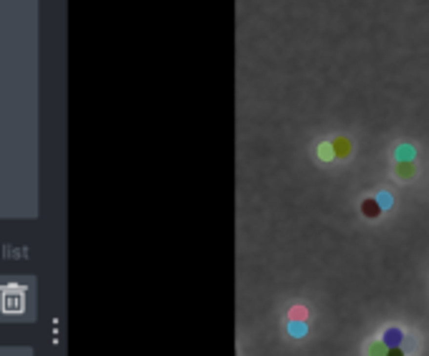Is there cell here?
Segmentation results:
<instances>
[{
  "instance_id": "obj_1",
  "label": "cell",
  "mask_w": 429,
  "mask_h": 356,
  "mask_svg": "<svg viewBox=\"0 0 429 356\" xmlns=\"http://www.w3.org/2000/svg\"><path fill=\"white\" fill-rule=\"evenodd\" d=\"M0 311L3 314H23L25 311V288L23 286H5L0 291Z\"/></svg>"
},
{
  "instance_id": "obj_2",
  "label": "cell",
  "mask_w": 429,
  "mask_h": 356,
  "mask_svg": "<svg viewBox=\"0 0 429 356\" xmlns=\"http://www.w3.org/2000/svg\"><path fill=\"white\" fill-rule=\"evenodd\" d=\"M381 341H384V346H387V349L402 346V341H404V331H402V329H396V326H391V329H387V331H384Z\"/></svg>"
},
{
  "instance_id": "obj_3",
  "label": "cell",
  "mask_w": 429,
  "mask_h": 356,
  "mask_svg": "<svg viewBox=\"0 0 429 356\" xmlns=\"http://www.w3.org/2000/svg\"><path fill=\"white\" fill-rule=\"evenodd\" d=\"M381 210H384V207H381L379 200H374V197H366V200L361 202V212H364V217H368V220H376V217L381 215Z\"/></svg>"
},
{
  "instance_id": "obj_4",
  "label": "cell",
  "mask_w": 429,
  "mask_h": 356,
  "mask_svg": "<svg viewBox=\"0 0 429 356\" xmlns=\"http://www.w3.org/2000/svg\"><path fill=\"white\" fill-rule=\"evenodd\" d=\"M331 144H333V152H336L338 159H346V157L351 154V142H348L346 137H336Z\"/></svg>"
},
{
  "instance_id": "obj_5",
  "label": "cell",
  "mask_w": 429,
  "mask_h": 356,
  "mask_svg": "<svg viewBox=\"0 0 429 356\" xmlns=\"http://www.w3.org/2000/svg\"><path fill=\"white\" fill-rule=\"evenodd\" d=\"M414 174H417L414 162H396V177L399 180H414Z\"/></svg>"
},
{
  "instance_id": "obj_6",
  "label": "cell",
  "mask_w": 429,
  "mask_h": 356,
  "mask_svg": "<svg viewBox=\"0 0 429 356\" xmlns=\"http://www.w3.org/2000/svg\"><path fill=\"white\" fill-rule=\"evenodd\" d=\"M318 157H321L323 162H331V159L336 157V152H333V144H331V142H323V144H318Z\"/></svg>"
},
{
  "instance_id": "obj_7",
  "label": "cell",
  "mask_w": 429,
  "mask_h": 356,
  "mask_svg": "<svg viewBox=\"0 0 429 356\" xmlns=\"http://www.w3.org/2000/svg\"><path fill=\"white\" fill-rule=\"evenodd\" d=\"M387 346H384V341H374L371 346H368V356H387Z\"/></svg>"
},
{
  "instance_id": "obj_8",
  "label": "cell",
  "mask_w": 429,
  "mask_h": 356,
  "mask_svg": "<svg viewBox=\"0 0 429 356\" xmlns=\"http://www.w3.org/2000/svg\"><path fill=\"white\" fill-rule=\"evenodd\" d=\"M396 157H399V162H411L414 159V149H411V147H399Z\"/></svg>"
},
{
  "instance_id": "obj_9",
  "label": "cell",
  "mask_w": 429,
  "mask_h": 356,
  "mask_svg": "<svg viewBox=\"0 0 429 356\" xmlns=\"http://www.w3.org/2000/svg\"><path fill=\"white\" fill-rule=\"evenodd\" d=\"M290 318H293V321H306V318H308V311L298 306V308H293V311H290Z\"/></svg>"
},
{
  "instance_id": "obj_10",
  "label": "cell",
  "mask_w": 429,
  "mask_h": 356,
  "mask_svg": "<svg viewBox=\"0 0 429 356\" xmlns=\"http://www.w3.org/2000/svg\"><path fill=\"white\" fill-rule=\"evenodd\" d=\"M387 356H407V354H404V349H402V346H394V349H389V351H387Z\"/></svg>"
},
{
  "instance_id": "obj_11",
  "label": "cell",
  "mask_w": 429,
  "mask_h": 356,
  "mask_svg": "<svg viewBox=\"0 0 429 356\" xmlns=\"http://www.w3.org/2000/svg\"><path fill=\"white\" fill-rule=\"evenodd\" d=\"M290 331H293L295 336H301V334H306V326H298V323H290Z\"/></svg>"
},
{
  "instance_id": "obj_12",
  "label": "cell",
  "mask_w": 429,
  "mask_h": 356,
  "mask_svg": "<svg viewBox=\"0 0 429 356\" xmlns=\"http://www.w3.org/2000/svg\"><path fill=\"white\" fill-rule=\"evenodd\" d=\"M379 205H381V207H389V205H391V200L387 197V192H381V197H379Z\"/></svg>"
}]
</instances>
